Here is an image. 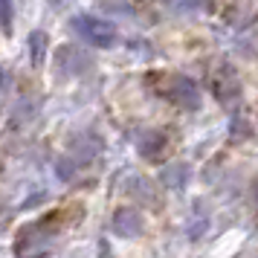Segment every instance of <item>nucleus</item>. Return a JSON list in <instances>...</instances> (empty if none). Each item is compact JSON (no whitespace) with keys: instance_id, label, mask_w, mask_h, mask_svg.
Instances as JSON below:
<instances>
[{"instance_id":"obj_1","label":"nucleus","mask_w":258,"mask_h":258,"mask_svg":"<svg viewBox=\"0 0 258 258\" xmlns=\"http://www.w3.org/2000/svg\"><path fill=\"white\" fill-rule=\"evenodd\" d=\"M148 84H157V93L163 99H168L171 105L183 107V110H198L200 107V90L188 76H180V73H154L148 79Z\"/></svg>"},{"instance_id":"obj_2","label":"nucleus","mask_w":258,"mask_h":258,"mask_svg":"<svg viewBox=\"0 0 258 258\" xmlns=\"http://www.w3.org/2000/svg\"><path fill=\"white\" fill-rule=\"evenodd\" d=\"M73 29L96 49H107L116 44V29L107 24V21H99L93 15H76L73 18Z\"/></svg>"},{"instance_id":"obj_3","label":"nucleus","mask_w":258,"mask_h":258,"mask_svg":"<svg viewBox=\"0 0 258 258\" xmlns=\"http://www.w3.org/2000/svg\"><path fill=\"white\" fill-rule=\"evenodd\" d=\"M209 90L221 105H229V102H238L241 84H238V79L229 73V67H218V70L209 76Z\"/></svg>"},{"instance_id":"obj_4","label":"nucleus","mask_w":258,"mask_h":258,"mask_svg":"<svg viewBox=\"0 0 258 258\" xmlns=\"http://www.w3.org/2000/svg\"><path fill=\"white\" fill-rule=\"evenodd\" d=\"M113 232H116L119 238H137V235L142 232V218H140V212H134V209H119V212H113Z\"/></svg>"},{"instance_id":"obj_5","label":"nucleus","mask_w":258,"mask_h":258,"mask_svg":"<svg viewBox=\"0 0 258 258\" xmlns=\"http://www.w3.org/2000/svg\"><path fill=\"white\" fill-rule=\"evenodd\" d=\"M137 148H140V154L145 157V160H157L160 151L165 148V137L160 134V131H145V134H140Z\"/></svg>"},{"instance_id":"obj_6","label":"nucleus","mask_w":258,"mask_h":258,"mask_svg":"<svg viewBox=\"0 0 258 258\" xmlns=\"http://www.w3.org/2000/svg\"><path fill=\"white\" fill-rule=\"evenodd\" d=\"M55 61H70V73H82L84 67H87V58L73 47H61L58 55H55Z\"/></svg>"},{"instance_id":"obj_7","label":"nucleus","mask_w":258,"mask_h":258,"mask_svg":"<svg viewBox=\"0 0 258 258\" xmlns=\"http://www.w3.org/2000/svg\"><path fill=\"white\" fill-rule=\"evenodd\" d=\"M12 24H15L12 0H0V29H3V32H12Z\"/></svg>"},{"instance_id":"obj_8","label":"nucleus","mask_w":258,"mask_h":258,"mask_svg":"<svg viewBox=\"0 0 258 258\" xmlns=\"http://www.w3.org/2000/svg\"><path fill=\"white\" fill-rule=\"evenodd\" d=\"M163 6L171 12H195L203 6V0H163Z\"/></svg>"},{"instance_id":"obj_9","label":"nucleus","mask_w":258,"mask_h":258,"mask_svg":"<svg viewBox=\"0 0 258 258\" xmlns=\"http://www.w3.org/2000/svg\"><path fill=\"white\" fill-rule=\"evenodd\" d=\"M41 44H47V35L44 32H32L29 35V47H32V61H41V55H44V47Z\"/></svg>"},{"instance_id":"obj_10","label":"nucleus","mask_w":258,"mask_h":258,"mask_svg":"<svg viewBox=\"0 0 258 258\" xmlns=\"http://www.w3.org/2000/svg\"><path fill=\"white\" fill-rule=\"evenodd\" d=\"M252 195H255V203H258V183H255V191H252Z\"/></svg>"}]
</instances>
